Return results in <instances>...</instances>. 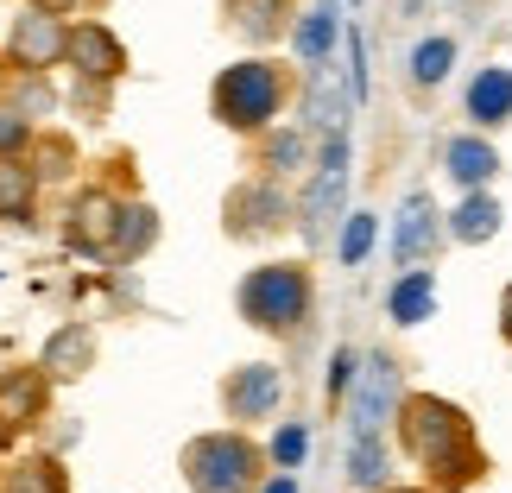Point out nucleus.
Masks as SVG:
<instances>
[{
	"mask_svg": "<svg viewBox=\"0 0 512 493\" xmlns=\"http://www.w3.org/2000/svg\"><path fill=\"white\" fill-rule=\"evenodd\" d=\"M399 449L424 468V487L462 493V487L487 481V449L475 437V418H468L456 399H443V392H405Z\"/></svg>",
	"mask_w": 512,
	"mask_h": 493,
	"instance_id": "1",
	"label": "nucleus"
},
{
	"mask_svg": "<svg viewBox=\"0 0 512 493\" xmlns=\"http://www.w3.org/2000/svg\"><path fill=\"white\" fill-rule=\"evenodd\" d=\"M266 449L247 437V430H203V437L184 443L177 456V475L190 493H260L266 487Z\"/></svg>",
	"mask_w": 512,
	"mask_h": 493,
	"instance_id": "2",
	"label": "nucleus"
},
{
	"mask_svg": "<svg viewBox=\"0 0 512 493\" xmlns=\"http://www.w3.org/2000/svg\"><path fill=\"white\" fill-rule=\"evenodd\" d=\"M234 304H241V323H253L260 335H298L310 323L317 285H310L304 260H266V266H253L241 279Z\"/></svg>",
	"mask_w": 512,
	"mask_h": 493,
	"instance_id": "3",
	"label": "nucleus"
},
{
	"mask_svg": "<svg viewBox=\"0 0 512 493\" xmlns=\"http://www.w3.org/2000/svg\"><path fill=\"white\" fill-rule=\"evenodd\" d=\"M291 102V76L272 64V57H241L215 76L209 89V114L222 121L228 133H260L272 127V114Z\"/></svg>",
	"mask_w": 512,
	"mask_h": 493,
	"instance_id": "4",
	"label": "nucleus"
},
{
	"mask_svg": "<svg viewBox=\"0 0 512 493\" xmlns=\"http://www.w3.org/2000/svg\"><path fill=\"white\" fill-rule=\"evenodd\" d=\"M222 228L228 241H266V234L291 228V203L272 177H253V184H234L228 203H222Z\"/></svg>",
	"mask_w": 512,
	"mask_h": 493,
	"instance_id": "5",
	"label": "nucleus"
},
{
	"mask_svg": "<svg viewBox=\"0 0 512 493\" xmlns=\"http://www.w3.org/2000/svg\"><path fill=\"white\" fill-rule=\"evenodd\" d=\"M399 405H405V392H399V361L392 354H367L361 361V380H354V437H380L386 424H399Z\"/></svg>",
	"mask_w": 512,
	"mask_h": 493,
	"instance_id": "6",
	"label": "nucleus"
},
{
	"mask_svg": "<svg viewBox=\"0 0 512 493\" xmlns=\"http://www.w3.org/2000/svg\"><path fill=\"white\" fill-rule=\"evenodd\" d=\"M64 51H70V26L64 19H51V13H38L26 7L13 19V32H7V64L19 76H45L51 64H64Z\"/></svg>",
	"mask_w": 512,
	"mask_h": 493,
	"instance_id": "7",
	"label": "nucleus"
},
{
	"mask_svg": "<svg viewBox=\"0 0 512 493\" xmlns=\"http://www.w3.org/2000/svg\"><path fill=\"white\" fill-rule=\"evenodd\" d=\"M51 386L57 380L38 361L0 373V443H19L38 418H45V411H51Z\"/></svg>",
	"mask_w": 512,
	"mask_h": 493,
	"instance_id": "8",
	"label": "nucleus"
},
{
	"mask_svg": "<svg viewBox=\"0 0 512 493\" xmlns=\"http://www.w3.org/2000/svg\"><path fill=\"white\" fill-rule=\"evenodd\" d=\"M285 399V373L272 367V361H247V367H234L228 380H222V411L234 424H260L272 418Z\"/></svg>",
	"mask_w": 512,
	"mask_h": 493,
	"instance_id": "9",
	"label": "nucleus"
},
{
	"mask_svg": "<svg viewBox=\"0 0 512 493\" xmlns=\"http://www.w3.org/2000/svg\"><path fill=\"white\" fill-rule=\"evenodd\" d=\"M121 196L114 190H83L76 203L64 209V234H70V247H83V253H114V241H121Z\"/></svg>",
	"mask_w": 512,
	"mask_h": 493,
	"instance_id": "10",
	"label": "nucleus"
},
{
	"mask_svg": "<svg viewBox=\"0 0 512 493\" xmlns=\"http://www.w3.org/2000/svg\"><path fill=\"white\" fill-rule=\"evenodd\" d=\"M64 64L76 76H89V83H114V76H127V45L114 38V26H102V19H76Z\"/></svg>",
	"mask_w": 512,
	"mask_h": 493,
	"instance_id": "11",
	"label": "nucleus"
},
{
	"mask_svg": "<svg viewBox=\"0 0 512 493\" xmlns=\"http://www.w3.org/2000/svg\"><path fill=\"white\" fill-rule=\"evenodd\" d=\"M449 222L437 215V203H430V190H411L405 209H399V228H392V260L399 266H424L430 253L443 247Z\"/></svg>",
	"mask_w": 512,
	"mask_h": 493,
	"instance_id": "12",
	"label": "nucleus"
},
{
	"mask_svg": "<svg viewBox=\"0 0 512 493\" xmlns=\"http://www.w3.org/2000/svg\"><path fill=\"white\" fill-rule=\"evenodd\" d=\"M342 190H348V140H342V133H329V146H323V159H317V177H310V196H304V234H317V241H323V228H336L329 215H336Z\"/></svg>",
	"mask_w": 512,
	"mask_h": 493,
	"instance_id": "13",
	"label": "nucleus"
},
{
	"mask_svg": "<svg viewBox=\"0 0 512 493\" xmlns=\"http://www.w3.org/2000/svg\"><path fill=\"white\" fill-rule=\"evenodd\" d=\"M222 19L247 38V45H279V38L298 32L291 0H222Z\"/></svg>",
	"mask_w": 512,
	"mask_h": 493,
	"instance_id": "14",
	"label": "nucleus"
},
{
	"mask_svg": "<svg viewBox=\"0 0 512 493\" xmlns=\"http://www.w3.org/2000/svg\"><path fill=\"white\" fill-rule=\"evenodd\" d=\"M430 310H437V279L424 266H405L386 291V317L399 329H418V323H430Z\"/></svg>",
	"mask_w": 512,
	"mask_h": 493,
	"instance_id": "15",
	"label": "nucleus"
},
{
	"mask_svg": "<svg viewBox=\"0 0 512 493\" xmlns=\"http://www.w3.org/2000/svg\"><path fill=\"white\" fill-rule=\"evenodd\" d=\"M89 361H95V335H89L83 323H64V329L45 342V354H38V367H45L51 380H83Z\"/></svg>",
	"mask_w": 512,
	"mask_h": 493,
	"instance_id": "16",
	"label": "nucleus"
},
{
	"mask_svg": "<svg viewBox=\"0 0 512 493\" xmlns=\"http://www.w3.org/2000/svg\"><path fill=\"white\" fill-rule=\"evenodd\" d=\"M443 171L456 177V184H462L468 196H475V190L487 184V177L500 171V152L487 146L481 133H462V140H449V146H443Z\"/></svg>",
	"mask_w": 512,
	"mask_h": 493,
	"instance_id": "17",
	"label": "nucleus"
},
{
	"mask_svg": "<svg viewBox=\"0 0 512 493\" xmlns=\"http://www.w3.org/2000/svg\"><path fill=\"white\" fill-rule=\"evenodd\" d=\"M468 121L475 127H506L512 121V70H481L468 83Z\"/></svg>",
	"mask_w": 512,
	"mask_h": 493,
	"instance_id": "18",
	"label": "nucleus"
},
{
	"mask_svg": "<svg viewBox=\"0 0 512 493\" xmlns=\"http://www.w3.org/2000/svg\"><path fill=\"white\" fill-rule=\"evenodd\" d=\"M0 493H70V475L57 456H19L0 468Z\"/></svg>",
	"mask_w": 512,
	"mask_h": 493,
	"instance_id": "19",
	"label": "nucleus"
},
{
	"mask_svg": "<svg viewBox=\"0 0 512 493\" xmlns=\"http://www.w3.org/2000/svg\"><path fill=\"white\" fill-rule=\"evenodd\" d=\"M38 171L26 159H0V222H32Z\"/></svg>",
	"mask_w": 512,
	"mask_h": 493,
	"instance_id": "20",
	"label": "nucleus"
},
{
	"mask_svg": "<svg viewBox=\"0 0 512 493\" xmlns=\"http://www.w3.org/2000/svg\"><path fill=\"white\" fill-rule=\"evenodd\" d=\"M494 234H500V203L487 190H475L456 215H449V241H462V247H481V241H494Z\"/></svg>",
	"mask_w": 512,
	"mask_h": 493,
	"instance_id": "21",
	"label": "nucleus"
},
{
	"mask_svg": "<svg viewBox=\"0 0 512 493\" xmlns=\"http://www.w3.org/2000/svg\"><path fill=\"white\" fill-rule=\"evenodd\" d=\"M291 38H298V57H304V64H310V70H323V64H329V51H336V7L323 0V7L298 13V32H291Z\"/></svg>",
	"mask_w": 512,
	"mask_h": 493,
	"instance_id": "22",
	"label": "nucleus"
},
{
	"mask_svg": "<svg viewBox=\"0 0 512 493\" xmlns=\"http://www.w3.org/2000/svg\"><path fill=\"white\" fill-rule=\"evenodd\" d=\"M386 437H354V449H348V481L354 487H367V493H380L386 487Z\"/></svg>",
	"mask_w": 512,
	"mask_h": 493,
	"instance_id": "23",
	"label": "nucleus"
},
{
	"mask_svg": "<svg viewBox=\"0 0 512 493\" xmlns=\"http://www.w3.org/2000/svg\"><path fill=\"white\" fill-rule=\"evenodd\" d=\"M152 241H159V215H152L146 203H127L121 209V241H114V253H121V260H140V253H152Z\"/></svg>",
	"mask_w": 512,
	"mask_h": 493,
	"instance_id": "24",
	"label": "nucleus"
},
{
	"mask_svg": "<svg viewBox=\"0 0 512 493\" xmlns=\"http://www.w3.org/2000/svg\"><path fill=\"white\" fill-rule=\"evenodd\" d=\"M26 165L38 171V184H45V177H70V165H76V146H70V133H38V140H32V152H26Z\"/></svg>",
	"mask_w": 512,
	"mask_h": 493,
	"instance_id": "25",
	"label": "nucleus"
},
{
	"mask_svg": "<svg viewBox=\"0 0 512 493\" xmlns=\"http://www.w3.org/2000/svg\"><path fill=\"white\" fill-rule=\"evenodd\" d=\"M310 127L342 133V95H336V76H329V64L310 70Z\"/></svg>",
	"mask_w": 512,
	"mask_h": 493,
	"instance_id": "26",
	"label": "nucleus"
},
{
	"mask_svg": "<svg viewBox=\"0 0 512 493\" xmlns=\"http://www.w3.org/2000/svg\"><path fill=\"white\" fill-rule=\"evenodd\" d=\"M449 64H456V38H424V45L411 51V76H418V83H443Z\"/></svg>",
	"mask_w": 512,
	"mask_h": 493,
	"instance_id": "27",
	"label": "nucleus"
},
{
	"mask_svg": "<svg viewBox=\"0 0 512 493\" xmlns=\"http://www.w3.org/2000/svg\"><path fill=\"white\" fill-rule=\"evenodd\" d=\"M32 140H38V127L26 121V114H19V108H0V159H26Z\"/></svg>",
	"mask_w": 512,
	"mask_h": 493,
	"instance_id": "28",
	"label": "nucleus"
},
{
	"mask_svg": "<svg viewBox=\"0 0 512 493\" xmlns=\"http://www.w3.org/2000/svg\"><path fill=\"white\" fill-rule=\"evenodd\" d=\"M304 443H310V437H304V424H285L279 437H272V449H266V456L279 462V475H291V468L304 462Z\"/></svg>",
	"mask_w": 512,
	"mask_h": 493,
	"instance_id": "29",
	"label": "nucleus"
},
{
	"mask_svg": "<svg viewBox=\"0 0 512 493\" xmlns=\"http://www.w3.org/2000/svg\"><path fill=\"white\" fill-rule=\"evenodd\" d=\"M367 247H373V215H348V228H342V266H361Z\"/></svg>",
	"mask_w": 512,
	"mask_h": 493,
	"instance_id": "30",
	"label": "nucleus"
},
{
	"mask_svg": "<svg viewBox=\"0 0 512 493\" xmlns=\"http://www.w3.org/2000/svg\"><path fill=\"white\" fill-rule=\"evenodd\" d=\"M13 95H19V114H26V121H38V114H51V102H57L45 76H26V83H19Z\"/></svg>",
	"mask_w": 512,
	"mask_h": 493,
	"instance_id": "31",
	"label": "nucleus"
},
{
	"mask_svg": "<svg viewBox=\"0 0 512 493\" xmlns=\"http://www.w3.org/2000/svg\"><path fill=\"white\" fill-rule=\"evenodd\" d=\"M354 380H361V373H354V354H336V367H329V405H342Z\"/></svg>",
	"mask_w": 512,
	"mask_h": 493,
	"instance_id": "32",
	"label": "nucleus"
},
{
	"mask_svg": "<svg viewBox=\"0 0 512 493\" xmlns=\"http://www.w3.org/2000/svg\"><path fill=\"white\" fill-rule=\"evenodd\" d=\"M298 159H304V146H298V140H279V146L266 152V165H272V171H279V165H298Z\"/></svg>",
	"mask_w": 512,
	"mask_h": 493,
	"instance_id": "33",
	"label": "nucleus"
},
{
	"mask_svg": "<svg viewBox=\"0 0 512 493\" xmlns=\"http://www.w3.org/2000/svg\"><path fill=\"white\" fill-rule=\"evenodd\" d=\"M500 335L512 342V279H506V291H500Z\"/></svg>",
	"mask_w": 512,
	"mask_h": 493,
	"instance_id": "34",
	"label": "nucleus"
},
{
	"mask_svg": "<svg viewBox=\"0 0 512 493\" xmlns=\"http://www.w3.org/2000/svg\"><path fill=\"white\" fill-rule=\"evenodd\" d=\"M38 13H51V19H64V13H76V0H32Z\"/></svg>",
	"mask_w": 512,
	"mask_h": 493,
	"instance_id": "35",
	"label": "nucleus"
},
{
	"mask_svg": "<svg viewBox=\"0 0 512 493\" xmlns=\"http://www.w3.org/2000/svg\"><path fill=\"white\" fill-rule=\"evenodd\" d=\"M260 493H298V481H291V475H279V481H266Z\"/></svg>",
	"mask_w": 512,
	"mask_h": 493,
	"instance_id": "36",
	"label": "nucleus"
},
{
	"mask_svg": "<svg viewBox=\"0 0 512 493\" xmlns=\"http://www.w3.org/2000/svg\"><path fill=\"white\" fill-rule=\"evenodd\" d=\"M380 493H443V487H380Z\"/></svg>",
	"mask_w": 512,
	"mask_h": 493,
	"instance_id": "37",
	"label": "nucleus"
},
{
	"mask_svg": "<svg viewBox=\"0 0 512 493\" xmlns=\"http://www.w3.org/2000/svg\"><path fill=\"white\" fill-rule=\"evenodd\" d=\"M0 83H7V70H0Z\"/></svg>",
	"mask_w": 512,
	"mask_h": 493,
	"instance_id": "38",
	"label": "nucleus"
}]
</instances>
